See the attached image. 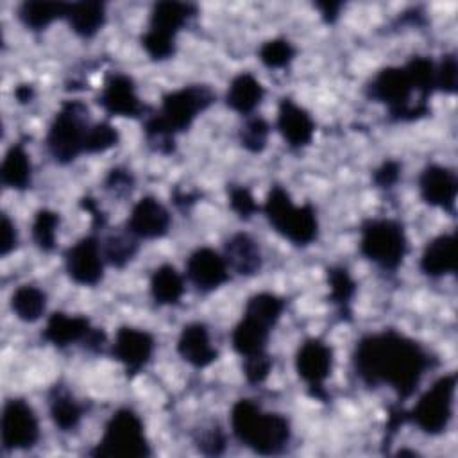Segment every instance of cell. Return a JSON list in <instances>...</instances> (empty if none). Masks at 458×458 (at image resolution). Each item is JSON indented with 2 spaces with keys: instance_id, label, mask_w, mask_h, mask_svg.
<instances>
[{
  "instance_id": "6da1fadb",
  "label": "cell",
  "mask_w": 458,
  "mask_h": 458,
  "mask_svg": "<svg viewBox=\"0 0 458 458\" xmlns=\"http://www.w3.org/2000/svg\"><path fill=\"white\" fill-rule=\"evenodd\" d=\"M437 360L413 338L395 331L363 335L352 351V370L367 386H390L399 401L413 395Z\"/></svg>"
},
{
  "instance_id": "7a4b0ae2",
  "label": "cell",
  "mask_w": 458,
  "mask_h": 458,
  "mask_svg": "<svg viewBox=\"0 0 458 458\" xmlns=\"http://www.w3.org/2000/svg\"><path fill=\"white\" fill-rule=\"evenodd\" d=\"M215 100L216 95L208 84H190L165 93L161 107L145 116L143 132L148 147L159 154H172L175 134L188 131Z\"/></svg>"
},
{
  "instance_id": "3957f363",
  "label": "cell",
  "mask_w": 458,
  "mask_h": 458,
  "mask_svg": "<svg viewBox=\"0 0 458 458\" xmlns=\"http://www.w3.org/2000/svg\"><path fill=\"white\" fill-rule=\"evenodd\" d=\"M231 428L245 447L263 456L283 453L292 438L290 420L281 413L265 411L252 399H240L233 404Z\"/></svg>"
},
{
  "instance_id": "277c9868",
  "label": "cell",
  "mask_w": 458,
  "mask_h": 458,
  "mask_svg": "<svg viewBox=\"0 0 458 458\" xmlns=\"http://www.w3.org/2000/svg\"><path fill=\"white\" fill-rule=\"evenodd\" d=\"M263 213L276 233L297 247H306L317 240L318 220L315 208L306 202L295 206L290 193L276 184L270 188L263 204Z\"/></svg>"
},
{
  "instance_id": "5b68a950",
  "label": "cell",
  "mask_w": 458,
  "mask_h": 458,
  "mask_svg": "<svg viewBox=\"0 0 458 458\" xmlns=\"http://www.w3.org/2000/svg\"><path fill=\"white\" fill-rule=\"evenodd\" d=\"M413 93L417 91L404 66L381 68L367 84V97L374 102L385 104L388 116L394 122H413L429 114V104L411 100Z\"/></svg>"
},
{
  "instance_id": "8992f818",
  "label": "cell",
  "mask_w": 458,
  "mask_h": 458,
  "mask_svg": "<svg viewBox=\"0 0 458 458\" xmlns=\"http://www.w3.org/2000/svg\"><path fill=\"white\" fill-rule=\"evenodd\" d=\"M88 114V107L81 100H66L61 104L45 141L55 163L68 165L84 154L86 136L91 127Z\"/></svg>"
},
{
  "instance_id": "52a82bcc",
  "label": "cell",
  "mask_w": 458,
  "mask_h": 458,
  "mask_svg": "<svg viewBox=\"0 0 458 458\" xmlns=\"http://www.w3.org/2000/svg\"><path fill=\"white\" fill-rule=\"evenodd\" d=\"M360 252L381 270L395 272L406 254L404 225L394 218H369L360 227Z\"/></svg>"
},
{
  "instance_id": "ba28073f",
  "label": "cell",
  "mask_w": 458,
  "mask_h": 458,
  "mask_svg": "<svg viewBox=\"0 0 458 458\" xmlns=\"http://www.w3.org/2000/svg\"><path fill=\"white\" fill-rule=\"evenodd\" d=\"M150 453L143 422L131 408H120L111 415L98 444L89 451L97 458H147Z\"/></svg>"
},
{
  "instance_id": "9c48e42d",
  "label": "cell",
  "mask_w": 458,
  "mask_h": 458,
  "mask_svg": "<svg viewBox=\"0 0 458 458\" xmlns=\"http://www.w3.org/2000/svg\"><path fill=\"white\" fill-rule=\"evenodd\" d=\"M197 14V5L165 0L154 4L148 29L141 36V47L154 61L170 59L175 54V36Z\"/></svg>"
},
{
  "instance_id": "30bf717a",
  "label": "cell",
  "mask_w": 458,
  "mask_h": 458,
  "mask_svg": "<svg viewBox=\"0 0 458 458\" xmlns=\"http://www.w3.org/2000/svg\"><path fill=\"white\" fill-rule=\"evenodd\" d=\"M456 390V374L438 377L406 411V422H413L426 435H440L447 429L453 417V403Z\"/></svg>"
},
{
  "instance_id": "8fae6325",
  "label": "cell",
  "mask_w": 458,
  "mask_h": 458,
  "mask_svg": "<svg viewBox=\"0 0 458 458\" xmlns=\"http://www.w3.org/2000/svg\"><path fill=\"white\" fill-rule=\"evenodd\" d=\"M297 376L308 385L311 397L327 401L324 381L333 370V349L320 338L304 340L295 354Z\"/></svg>"
},
{
  "instance_id": "7c38bea8",
  "label": "cell",
  "mask_w": 458,
  "mask_h": 458,
  "mask_svg": "<svg viewBox=\"0 0 458 458\" xmlns=\"http://www.w3.org/2000/svg\"><path fill=\"white\" fill-rule=\"evenodd\" d=\"M39 440V422L23 399H9L2 410V445L5 451L32 449Z\"/></svg>"
},
{
  "instance_id": "4fadbf2b",
  "label": "cell",
  "mask_w": 458,
  "mask_h": 458,
  "mask_svg": "<svg viewBox=\"0 0 458 458\" xmlns=\"http://www.w3.org/2000/svg\"><path fill=\"white\" fill-rule=\"evenodd\" d=\"M97 104L109 116L138 118V116H145L147 111H150L148 106H145L140 100L132 77L120 72H113L106 75L104 86L97 97Z\"/></svg>"
},
{
  "instance_id": "5bb4252c",
  "label": "cell",
  "mask_w": 458,
  "mask_h": 458,
  "mask_svg": "<svg viewBox=\"0 0 458 458\" xmlns=\"http://www.w3.org/2000/svg\"><path fill=\"white\" fill-rule=\"evenodd\" d=\"M68 277L82 286H95L104 277V254L95 234L81 238L64 252Z\"/></svg>"
},
{
  "instance_id": "9a60e30c",
  "label": "cell",
  "mask_w": 458,
  "mask_h": 458,
  "mask_svg": "<svg viewBox=\"0 0 458 458\" xmlns=\"http://www.w3.org/2000/svg\"><path fill=\"white\" fill-rule=\"evenodd\" d=\"M154 347L156 342L148 331L122 326L116 329L114 340L111 344V354L123 365L127 376L132 377L138 372H141L145 365L150 361Z\"/></svg>"
},
{
  "instance_id": "2e32d148",
  "label": "cell",
  "mask_w": 458,
  "mask_h": 458,
  "mask_svg": "<svg viewBox=\"0 0 458 458\" xmlns=\"http://www.w3.org/2000/svg\"><path fill=\"white\" fill-rule=\"evenodd\" d=\"M419 191L426 204L440 208L451 215L454 213L458 181L451 168L437 163L428 165L419 175Z\"/></svg>"
},
{
  "instance_id": "e0dca14e",
  "label": "cell",
  "mask_w": 458,
  "mask_h": 458,
  "mask_svg": "<svg viewBox=\"0 0 458 458\" xmlns=\"http://www.w3.org/2000/svg\"><path fill=\"white\" fill-rule=\"evenodd\" d=\"M186 276L199 292H213L229 281V267L215 249L199 247L188 256Z\"/></svg>"
},
{
  "instance_id": "ac0fdd59",
  "label": "cell",
  "mask_w": 458,
  "mask_h": 458,
  "mask_svg": "<svg viewBox=\"0 0 458 458\" xmlns=\"http://www.w3.org/2000/svg\"><path fill=\"white\" fill-rule=\"evenodd\" d=\"M170 224L172 216L168 209L157 199L147 195L132 206L125 229L138 240H156L168 233Z\"/></svg>"
},
{
  "instance_id": "d6986e66",
  "label": "cell",
  "mask_w": 458,
  "mask_h": 458,
  "mask_svg": "<svg viewBox=\"0 0 458 458\" xmlns=\"http://www.w3.org/2000/svg\"><path fill=\"white\" fill-rule=\"evenodd\" d=\"M276 125L290 148L306 147L315 132V122L310 113L290 97H283L279 100Z\"/></svg>"
},
{
  "instance_id": "ffe728a7",
  "label": "cell",
  "mask_w": 458,
  "mask_h": 458,
  "mask_svg": "<svg viewBox=\"0 0 458 458\" xmlns=\"http://www.w3.org/2000/svg\"><path fill=\"white\" fill-rule=\"evenodd\" d=\"M93 329L95 327L91 326L88 317L66 315L63 311H55L48 317L41 336L45 342H48L59 349H64L73 344H81L84 347V344L89 338Z\"/></svg>"
},
{
  "instance_id": "44dd1931",
  "label": "cell",
  "mask_w": 458,
  "mask_h": 458,
  "mask_svg": "<svg viewBox=\"0 0 458 458\" xmlns=\"http://www.w3.org/2000/svg\"><path fill=\"white\" fill-rule=\"evenodd\" d=\"M177 352L195 369H204L218 360V351L211 345L209 329L202 322H190L181 329Z\"/></svg>"
},
{
  "instance_id": "7402d4cb",
  "label": "cell",
  "mask_w": 458,
  "mask_h": 458,
  "mask_svg": "<svg viewBox=\"0 0 458 458\" xmlns=\"http://www.w3.org/2000/svg\"><path fill=\"white\" fill-rule=\"evenodd\" d=\"M224 259L238 276H256L261 270L263 256L258 242L249 233H234L224 243Z\"/></svg>"
},
{
  "instance_id": "603a6c76",
  "label": "cell",
  "mask_w": 458,
  "mask_h": 458,
  "mask_svg": "<svg viewBox=\"0 0 458 458\" xmlns=\"http://www.w3.org/2000/svg\"><path fill=\"white\" fill-rule=\"evenodd\" d=\"M274 327L268 324L250 317V315H242V320L234 326L231 333V342L233 349L242 356V358H250L256 354L267 352V344L268 336Z\"/></svg>"
},
{
  "instance_id": "cb8c5ba5",
  "label": "cell",
  "mask_w": 458,
  "mask_h": 458,
  "mask_svg": "<svg viewBox=\"0 0 458 458\" xmlns=\"http://www.w3.org/2000/svg\"><path fill=\"white\" fill-rule=\"evenodd\" d=\"M420 272L428 277H442L456 272L454 234H438L422 250L419 261Z\"/></svg>"
},
{
  "instance_id": "d4e9b609",
  "label": "cell",
  "mask_w": 458,
  "mask_h": 458,
  "mask_svg": "<svg viewBox=\"0 0 458 458\" xmlns=\"http://www.w3.org/2000/svg\"><path fill=\"white\" fill-rule=\"evenodd\" d=\"M263 97H265V88L261 86V82L252 73L243 72L231 81L225 93V104L233 111L243 116H250L254 109L261 104Z\"/></svg>"
},
{
  "instance_id": "484cf974",
  "label": "cell",
  "mask_w": 458,
  "mask_h": 458,
  "mask_svg": "<svg viewBox=\"0 0 458 458\" xmlns=\"http://www.w3.org/2000/svg\"><path fill=\"white\" fill-rule=\"evenodd\" d=\"M48 413L55 428L73 431L84 415V404L63 385H54L48 392Z\"/></svg>"
},
{
  "instance_id": "4316f807",
  "label": "cell",
  "mask_w": 458,
  "mask_h": 458,
  "mask_svg": "<svg viewBox=\"0 0 458 458\" xmlns=\"http://www.w3.org/2000/svg\"><path fill=\"white\" fill-rule=\"evenodd\" d=\"M64 18L77 36L89 39L106 23V5L102 2H93V0L73 2L66 5Z\"/></svg>"
},
{
  "instance_id": "83f0119b",
  "label": "cell",
  "mask_w": 458,
  "mask_h": 458,
  "mask_svg": "<svg viewBox=\"0 0 458 458\" xmlns=\"http://www.w3.org/2000/svg\"><path fill=\"white\" fill-rule=\"evenodd\" d=\"M0 179L4 186L13 190H27L32 179L30 157L21 141L9 147L0 166Z\"/></svg>"
},
{
  "instance_id": "f1b7e54d",
  "label": "cell",
  "mask_w": 458,
  "mask_h": 458,
  "mask_svg": "<svg viewBox=\"0 0 458 458\" xmlns=\"http://www.w3.org/2000/svg\"><path fill=\"white\" fill-rule=\"evenodd\" d=\"M150 295L159 306H172L184 295V279L174 265H161L150 276Z\"/></svg>"
},
{
  "instance_id": "f546056e",
  "label": "cell",
  "mask_w": 458,
  "mask_h": 458,
  "mask_svg": "<svg viewBox=\"0 0 458 458\" xmlns=\"http://www.w3.org/2000/svg\"><path fill=\"white\" fill-rule=\"evenodd\" d=\"M327 284H329V302L336 308L338 315L344 320H351V301L356 293V283L351 277L345 267H329L327 268Z\"/></svg>"
},
{
  "instance_id": "4dcf8cb0",
  "label": "cell",
  "mask_w": 458,
  "mask_h": 458,
  "mask_svg": "<svg viewBox=\"0 0 458 458\" xmlns=\"http://www.w3.org/2000/svg\"><path fill=\"white\" fill-rule=\"evenodd\" d=\"M66 5L68 4L64 2H41V0L23 2L18 7V18L27 29L43 30L54 20L64 18Z\"/></svg>"
},
{
  "instance_id": "1f68e13d",
  "label": "cell",
  "mask_w": 458,
  "mask_h": 458,
  "mask_svg": "<svg viewBox=\"0 0 458 458\" xmlns=\"http://www.w3.org/2000/svg\"><path fill=\"white\" fill-rule=\"evenodd\" d=\"M47 308V293L34 284H21L11 295V310L21 322H36Z\"/></svg>"
},
{
  "instance_id": "d6a6232c",
  "label": "cell",
  "mask_w": 458,
  "mask_h": 458,
  "mask_svg": "<svg viewBox=\"0 0 458 458\" xmlns=\"http://www.w3.org/2000/svg\"><path fill=\"white\" fill-rule=\"evenodd\" d=\"M138 238L125 231H113L106 236L102 245L104 258L116 268H123L138 252Z\"/></svg>"
},
{
  "instance_id": "836d02e7",
  "label": "cell",
  "mask_w": 458,
  "mask_h": 458,
  "mask_svg": "<svg viewBox=\"0 0 458 458\" xmlns=\"http://www.w3.org/2000/svg\"><path fill=\"white\" fill-rule=\"evenodd\" d=\"M404 70L410 75V81L417 91V95L428 102L433 91L437 89V64L424 55H413L406 64Z\"/></svg>"
},
{
  "instance_id": "e575fe53",
  "label": "cell",
  "mask_w": 458,
  "mask_h": 458,
  "mask_svg": "<svg viewBox=\"0 0 458 458\" xmlns=\"http://www.w3.org/2000/svg\"><path fill=\"white\" fill-rule=\"evenodd\" d=\"M284 306L286 302L283 297L270 292H259L249 297L243 313L268 324L270 327H276V324L283 315Z\"/></svg>"
},
{
  "instance_id": "d590c367",
  "label": "cell",
  "mask_w": 458,
  "mask_h": 458,
  "mask_svg": "<svg viewBox=\"0 0 458 458\" xmlns=\"http://www.w3.org/2000/svg\"><path fill=\"white\" fill-rule=\"evenodd\" d=\"M59 225V213L41 208L34 215L32 240L43 252H52L55 247V231Z\"/></svg>"
},
{
  "instance_id": "8d00e7d4",
  "label": "cell",
  "mask_w": 458,
  "mask_h": 458,
  "mask_svg": "<svg viewBox=\"0 0 458 458\" xmlns=\"http://www.w3.org/2000/svg\"><path fill=\"white\" fill-rule=\"evenodd\" d=\"M268 134H270L268 122L258 114H250L240 127L238 136H240V143L245 150H249L252 154H259L267 148Z\"/></svg>"
},
{
  "instance_id": "74e56055",
  "label": "cell",
  "mask_w": 458,
  "mask_h": 458,
  "mask_svg": "<svg viewBox=\"0 0 458 458\" xmlns=\"http://www.w3.org/2000/svg\"><path fill=\"white\" fill-rule=\"evenodd\" d=\"M295 54H297L295 47L288 39H284V38L268 39L258 50L259 61L267 68H272V70H279V68L288 66L293 61Z\"/></svg>"
},
{
  "instance_id": "f35d334b",
  "label": "cell",
  "mask_w": 458,
  "mask_h": 458,
  "mask_svg": "<svg viewBox=\"0 0 458 458\" xmlns=\"http://www.w3.org/2000/svg\"><path fill=\"white\" fill-rule=\"evenodd\" d=\"M118 141H120V134L109 122L91 123L88 136H86L84 152L86 154H100V152L113 148L114 145H118Z\"/></svg>"
},
{
  "instance_id": "ab89813d",
  "label": "cell",
  "mask_w": 458,
  "mask_h": 458,
  "mask_svg": "<svg viewBox=\"0 0 458 458\" xmlns=\"http://www.w3.org/2000/svg\"><path fill=\"white\" fill-rule=\"evenodd\" d=\"M193 442L197 449L206 456H218L225 451V435L216 422L197 429L193 435Z\"/></svg>"
},
{
  "instance_id": "60d3db41",
  "label": "cell",
  "mask_w": 458,
  "mask_h": 458,
  "mask_svg": "<svg viewBox=\"0 0 458 458\" xmlns=\"http://www.w3.org/2000/svg\"><path fill=\"white\" fill-rule=\"evenodd\" d=\"M227 193H229V206L240 220H245V222L250 220L256 215V211L259 209V206L256 204L249 188L240 186V184H231L227 188Z\"/></svg>"
},
{
  "instance_id": "b9f144b4",
  "label": "cell",
  "mask_w": 458,
  "mask_h": 458,
  "mask_svg": "<svg viewBox=\"0 0 458 458\" xmlns=\"http://www.w3.org/2000/svg\"><path fill=\"white\" fill-rule=\"evenodd\" d=\"M272 369V358L268 352L243 358V374L250 385L263 383Z\"/></svg>"
},
{
  "instance_id": "7bdbcfd3",
  "label": "cell",
  "mask_w": 458,
  "mask_h": 458,
  "mask_svg": "<svg viewBox=\"0 0 458 458\" xmlns=\"http://www.w3.org/2000/svg\"><path fill=\"white\" fill-rule=\"evenodd\" d=\"M456 57L454 54L442 55L437 64V89L453 95L456 91Z\"/></svg>"
},
{
  "instance_id": "ee69618b",
  "label": "cell",
  "mask_w": 458,
  "mask_h": 458,
  "mask_svg": "<svg viewBox=\"0 0 458 458\" xmlns=\"http://www.w3.org/2000/svg\"><path fill=\"white\" fill-rule=\"evenodd\" d=\"M104 186L107 191L114 193V197H125L131 195L134 188V175L122 166H114L109 170V174L104 179Z\"/></svg>"
},
{
  "instance_id": "f6af8a7d",
  "label": "cell",
  "mask_w": 458,
  "mask_h": 458,
  "mask_svg": "<svg viewBox=\"0 0 458 458\" xmlns=\"http://www.w3.org/2000/svg\"><path fill=\"white\" fill-rule=\"evenodd\" d=\"M401 177V163L395 159H388L383 161L374 172H372V182L376 184V188H392L397 184Z\"/></svg>"
},
{
  "instance_id": "bcb514c9",
  "label": "cell",
  "mask_w": 458,
  "mask_h": 458,
  "mask_svg": "<svg viewBox=\"0 0 458 458\" xmlns=\"http://www.w3.org/2000/svg\"><path fill=\"white\" fill-rule=\"evenodd\" d=\"M18 245V233L14 224L7 215H2V243H0V254L7 256L11 250H14Z\"/></svg>"
},
{
  "instance_id": "7dc6e473",
  "label": "cell",
  "mask_w": 458,
  "mask_h": 458,
  "mask_svg": "<svg viewBox=\"0 0 458 458\" xmlns=\"http://www.w3.org/2000/svg\"><path fill=\"white\" fill-rule=\"evenodd\" d=\"M315 7L320 11L326 23H335L340 14L342 2H317Z\"/></svg>"
},
{
  "instance_id": "c3c4849f",
  "label": "cell",
  "mask_w": 458,
  "mask_h": 458,
  "mask_svg": "<svg viewBox=\"0 0 458 458\" xmlns=\"http://www.w3.org/2000/svg\"><path fill=\"white\" fill-rule=\"evenodd\" d=\"M172 199H174V204H175L177 208H181V209H188L190 206H193V204L197 202L199 193H195V191H188V193H184V191H181V190H175V191H174V195H172Z\"/></svg>"
},
{
  "instance_id": "681fc988",
  "label": "cell",
  "mask_w": 458,
  "mask_h": 458,
  "mask_svg": "<svg viewBox=\"0 0 458 458\" xmlns=\"http://www.w3.org/2000/svg\"><path fill=\"white\" fill-rule=\"evenodd\" d=\"M36 91H34V86L32 84H20L16 86L14 89V98L20 102V104H29L32 98H34Z\"/></svg>"
}]
</instances>
